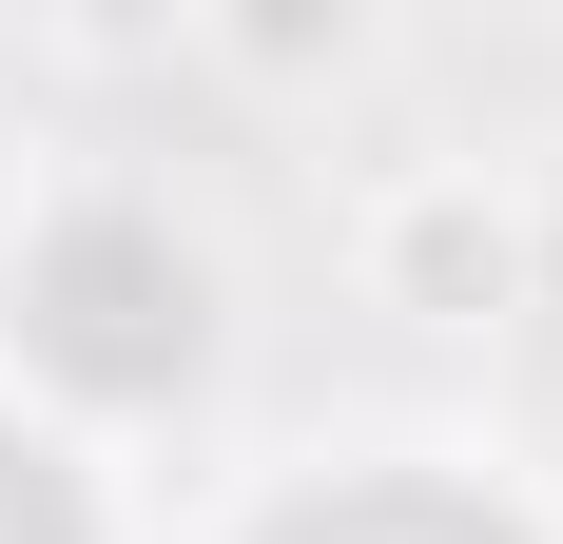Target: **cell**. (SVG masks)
I'll return each mask as SVG.
<instances>
[{"label":"cell","instance_id":"cell-3","mask_svg":"<svg viewBox=\"0 0 563 544\" xmlns=\"http://www.w3.org/2000/svg\"><path fill=\"white\" fill-rule=\"evenodd\" d=\"M350 253H369V292H389L408 330H506V312H525V195H506L486 156H408V175H369Z\"/></svg>","mask_w":563,"mask_h":544},{"label":"cell","instance_id":"cell-1","mask_svg":"<svg viewBox=\"0 0 563 544\" xmlns=\"http://www.w3.org/2000/svg\"><path fill=\"white\" fill-rule=\"evenodd\" d=\"M233 370V253L175 215V175H40L0 215V389L78 447H136L175 409H214Z\"/></svg>","mask_w":563,"mask_h":544},{"label":"cell","instance_id":"cell-4","mask_svg":"<svg viewBox=\"0 0 563 544\" xmlns=\"http://www.w3.org/2000/svg\"><path fill=\"white\" fill-rule=\"evenodd\" d=\"M0 544H117V467L0 389Z\"/></svg>","mask_w":563,"mask_h":544},{"label":"cell","instance_id":"cell-5","mask_svg":"<svg viewBox=\"0 0 563 544\" xmlns=\"http://www.w3.org/2000/svg\"><path fill=\"white\" fill-rule=\"evenodd\" d=\"M525 312H563V195H525Z\"/></svg>","mask_w":563,"mask_h":544},{"label":"cell","instance_id":"cell-2","mask_svg":"<svg viewBox=\"0 0 563 544\" xmlns=\"http://www.w3.org/2000/svg\"><path fill=\"white\" fill-rule=\"evenodd\" d=\"M214 544H563V525L506 467H466V447H311V467H273Z\"/></svg>","mask_w":563,"mask_h":544}]
</instances>
